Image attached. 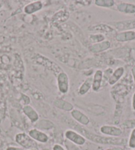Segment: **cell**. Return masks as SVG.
I'll return each instance as SVG.
<instances>
[{
    "label": "cell",
    "mask_w": 135,
    "mask_h": 150,
    "mask_svg": "<svg viewBox=\"0 0 135 150\" xmlns=\"http://www.w3.org/2000/svg\"><path fill=\"white\" fill-rule=\"evenodd\" d=\"M111 47L109 41H103V42L95 43L89 47L90 50L93 53H99L108 50Z\"/></svg>",
    "instance_id": "52a82bcc"
},
{
    "label": "cell",
    "mask_w": 135,
    "mask_h": 150,
    "mask_svg": "<svg viewBox=\"0 0 135 150\" xmlns=\"http://www.w3.org/2000/svg\"><path fill=\"white\" fill-rule=\"evenodd\" d=\"M132 76H133L134 81L135 82V66L132 68Z\"/></svg>",
    "instance_id": "484cf974"
},
{
    "label": "cell",
    "mask_w": 135,
    "mask_h": 150,
    "mask_svg": "<svg viewBox=\"0 0 135 150\" xmlns=\"http://www.w3.org/2000/svg\"><path fill=\"white\" fill-rule=\"evenodd\" d=\"M134 32H135V31H134Z\"/></svg>",
    "instance_id": "f1b7e54d"
},
{
    "label": "cell",
    "mask_w": 135,
    "mask_h": 150,
    "mask_svg": "<svg viewBox=\"0 0 135 150\" xmlns=\"http://www.w3.org/2000/svg\"><path fill=\"white\" fill-rule=\"evenodd\" d=\"M7 150H23V149L17 148V147H10L7 149Z\"/></svg>",
    "instance_id": "d4e9b609"
},
{
    "label": "cell",
    "mask_w": 135,
    "mask_h": 150,
    "mask_svg": "<svg viewBox=\"0 0 135 150\" xmlns=\"http://www.w3.org/2000/svg\"><path fill=\"white\" fill-rule=\"evenodd\" d=\"M90 30H99V31L101 32H104V33H107V32H113V29L111 27H109V26L106 25H97L95 26H92L90 28Z\"/></svg>",
    "instance_id": "ac0fdd59"
},
{
    "label": "cell",
    "mask_w": 135,
    "mask_h": 150,
    "mask_svg": "<svg viewBox=\"0 0 135 150\" xmlns=\"http://www.w3.org/2000/svg\"><path fill=\"white\" fill-rule=\"evenodd\" d=\"M121 126L123 128H126V129L135 128V119L124 121V122L122 124Z\"/></svg>",
    "instance_id": "44dd1931"
},
{
    "label": "cell",
    "mask_w": 135,
    "mask_h": 150,
    "mask_svg": "<svg viewBox=\"0 0 135 150\" xmlns=\"http://www.w3.org/2000/svg\"><path fill=\"white\" fill-rule=\"evenodd\" d=\"M124 69L123 67H119L117 69H115V71L113 72L109 78L108 79V83L110 85H115L117 82L121 77L123 76L124 74Z\"/></svg>",
    "instance_id": "4fadbf2b"
},
{
    "label": "cell",
    "mask_w": 135,
    "mask_h": 150,
    "mask_svg": "<svg viewBox=\"0 0 135 150\" xmlns=\"http://www.w3.org/2000/svg\"><path fill=\"white\" fill-rule=\"evenodd\" d=\"M31 150H35V149H31Z\"/></svg>",
    "instance_id": "83f0119b"
},
{
    "label": "cell",
    "mask_w": 135,
    "mask_h": 150,
    "mask_svg": "<svg viewBox=\"0 0 135 150\" xmlns=\"http://www.w3.org/2000/svg\"><path fill=\"white\" fill-rule=\"evenodd\" d=\"M109 25L115 27L116 29L122 31H126V30H131L135 28V19L131 20L123 21L111 22Z\"/></svg>",
    "instance_id": "277c9868"
},
{
    "label": "cell",
    "mask_w": 135,
    "mask_h": 150,
    "mask_svg": "<svg viewBox=\"0 0 135 150\" xmlns=\"http://www.w3.org/2000/svg\"><path fill=\"white\" fill-rule=\"evenodd\" d=\"M95 4L99 7H111L115 5L113 0H95Z\"/></svg>",
    "instance_id": "d6986e66"
},
{
    "label": "cell",
    "mask_w": 135,
    "mask_h": 150,
    "mask_svg": "<svg viewBox=\"0 0 135 150\" xmlns=\"http://www.w3.org/2000/svg\"><path fill=\"white\" fill-rule=\"evenodd\" d=\"M106 150H123V149L121 148V147H114V148L111 149H107Z\"/></svg>",
    "instance_id": "4316f807"
},
{
    "label": "cell",
    "mask_w": 135,
    "mask_h": 150,
    "mask_svg": "<svg viewBox=\"0 0 135 150\" xmlns=\"http://www.w3.org/2000/svg\"><path fill=\"white\" fill-rule=\"evenodd\" d=\"M132 107L135 110V93L133 95V97H132Z\"/></svg>",
    "instance_id": "cb8c5ba5"
},
{
    "label": "cell",
    "mask_w": 135,
    "mask_h": 150,
    "mask_svg": "<svg viewBox=\"0 0 135 150\" xmlns=\"http://www.w3.org/2000/svg\"><path fill=\"white\" fill-rule=\"evenodd\" d=\"M92 83H93V78L92 77H88L87 79H85V81L84 82L81 87L79 89V93L81 95H84L86 94L87 93L90 91L91 87H92Z\"/></svg>",
    "instance_id": "e0dca14e"
},
{
    "label": "cell",
    "mask_w": 135,
    "mask_h": 150,
    "mask_svg": "<svg viewBox=\"0 0 135 150\" xmlns=\"http://www.w3.org/2000/svg\"><path fill=\"white\" fill-rule=\"evenodd\" d=\"M23 112L27 115V117L30 119L32 122H35L38 120V115L37 112L34 110V108L31 106H25L23 108Z\"/></svg>",
    "instance_id": "9a60e30c"
},
{
    "label": "cell",
    "mask_w": 135,
    "mask_h": 150,
    "mask_svg": "<svg viewBox=\"0 0 135 150\" xmlns=\"http://www.w3.org/2000/svg\"><path fill=\"white\" fill-rule=\"evenodd\" d=\"M101 132L111 136H119L122 134V130L119 128L111 126H103L100 128Z\"/></svg>",
    "instance_id": "ba28073f"
},
{
    "label": "cell",
    "mask_w": 135,
    "mask_h": 150,
    "mask_svg": "<svg viewBox=\"0 0 135 150\" xmlns=\"http://www.w3.org/2000/svg\"><path fill=\"white\" fill-rule=\"evenodd\" d=\"M59 91L62 93H66L69 89V78L65 72L62 71L58 74L57 77Z\"/></svg>",
    "instance_id": "3957f363"
},
{
    "label": "cell",
    "mask_w": 135,
    "mask_h": 150,
    "mask_svg": "<svg viewBox=\"0 0 135 150\" xmlns=\"http://www.w3.org/2000/svg\"><path fill=\"white\" fill-rule=\"evenodd\" d=\"M71 115L75 120H77V122L81 123L82 125H87L90 122V120L86 115H85L84 113L80 112V110H73L72 111Z\"/></svg>",
    "instance_id": "7c38bea8"
},
{
    "label": "cell",
    "mask_w": 135,
    "mask_h": 150,
    "mask_svg": "<svg viewBox=\"0 0 135 150\" xmlns=\"http://www.w3.org/2000/svg\"><path fill=\"white\" fill-rule=\"evenodd\" d=\"M119 11L124 13H135V5L128 3H120L117 6Z\"/></svg>",
    "instance_id": "5bb4252c"
},
{
    "label": "cell",
    "mask_w": 135,
    "mask_h": 150,
    "mask_svg": "<svg viewBox=\"0 0 135 150\" xmlns=\"http://www.w3.org/2000/svg\"><path fill=\"white\" fill-rule=\"evenodd\" d=\"M129 147L131 148H134L135 147V128L132 130L131 137H130L129 142Z\"/></svg>",
    "instance_id": "7402d4cb"
},
{
    "label": "cell",
    "mask_w": 135,
    "mask_h": 150,
    "mask_svg": "<svg viewBox=\"0 0 135 150\" xmlns=\"http://www.w3.org/2000/svg\"><path fill=\"white\" fill-rule=\"evenodd\" d=\"M79 130L82 133L85 138L93 142L101 144H109V145H124L126 142V139L124 138H107V137H102L93 134L90 132L82 128H80Z\"/></svg>",
    "instance_id": "6da1fadb"
},
{
    "label": "cell",
    "mask_w": 135,
    "mask_h": 150,
    "mask_svg": "<svg viewBox=\"0 0 135 150\" xmlns=\"http://www.w3.org/2000/svg\"><path fill=\"white\" fill-rule=\"evenodd\" d=\"M29 136L31 138H33L35 140H37L38 142H42V143H46L48 141V137L46 134L36 129H33L31 131H29Z\"/></svg>",
    "instance_id": "9c48e42d"
},
{
    "label": "cell",
    "mask_w": 135,
    "mask_h": 150,
    "mask_svg": "<svg viewBox=\"0 0 135 150\" xmlns=\"http://www.w3.org/2000/svg\"><path fill=\"white\" fill-rule=\"evenodd\" d=\"M115 39L118 42H127L135 39V32L132 30H126L119 33L115 35Z\"/></svg>",
    "instance_id": "5b68a950"
},
{
    "label": "cell",
    "mask_w": 135,
    "mask_h": 150,
    "mask_svg": "<svg viewBox=\"0 0 135 150\" xmlns=\"http://www.w3.org/2000/svg\"><path fill=\"white\" fill-rule=\"evenodd\" d=\"M65 136H66L67 139L77 145H83L85 142V139L84 137L72 130L66 131Z\"/></svg>",
    "instance_id": "8992f818"
},
{
    "label": "cell",
    "mask_w": 135,
    "mask_h": 150,
    "mask_svg": "<svg viewBox=\"0 0 135 150\" xmlns=\"http://www.w3.org/2000/svg\"><path fill=\"white\" fill-rule=\"evenodd\" d=\"M54 105L56 107L60 108L62 110L66 111H70L73 110V105L70 103L67 102L66 100L62 99H56L54 100Z\"/></svg>",
    "instance_id": "2e32d148"
},
{
    "label": "cell",
    "mask_w": 135,
    "mask_h": 150,
    "mask_svg": "<svg viewBox=\"0 0 135 150\" xmlns=\"http://www.w3.org/2000/svg\"><path fill=\"white\" fill-rule=\"evenodd\" d=\"M15 140L21 146L26 149H30L31 147L36 146L37 144L29 136L25 133L18 134L15 137Z\"/></svg>",
    "instance_id": "7a4b0ae2"
},
{
    "label": "cell",
    "mask_w": 135,
    "mask_h": 150,
    "mask_svg": "<svg viewBox=\"0 0 135 150\" xmlns=\"http://www.w3.org/2000/svg\"><path fill=\"white\" fill-rule=\"evenodd\" d=\"M90 39L92 42L95 44L103 42L105 40V37L102 35H91L90 37Z\"/></svg>",
    "instance_id": "ffe728a7"
},
{
    "label": "cell",
    "mask_w": 135,
    "mask_h": 150,
    "mask_svg": "<svg viewBox=\"0 0 135 150\" xmlns=\"http://www.w3.org/2000/svg\"><path fill=\"white\" fill-rule=\"evenodd\" d=\"M53 150H64V149L61 146L57 144L53 147Z\"/></svg>",
    "instance_id": "603a6c76"
},
{
    "label": "cell",
    "mask_w": 135,
    "mask_h": 150,
    "mask_svg": "<svg viewBox=\"0 0 135 150\" xmlns=\"http://www.w3.org/2000/svg\"><path fill=\"white\" fill-rule=\"evenodd\" d=\"M103 71L98 69L95 71L93 78V83H92V89L94 91H97L100 89L101 83L103 80Z\"/></svg>",
    "instance_id": "30bf717a"
},
{
    "label": "cell",
    "mask_w": 135,
    "mask_h": 150,
    "mask_svg": "<svg viewBox=\"0 0 135 150\" xmlns=\"http://www.w3.org/2000/svg\"><path fill=\"white\" fill-rule=\"evenodd\" d=\"M43 8V3L40 1H34L32 3L27 4L25 7L24 11L27 14H33V13H35L39 11Z\"/></svg>",
    "instance_id": "8fae6325"
}]
</instances>
